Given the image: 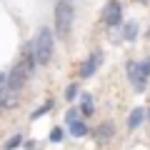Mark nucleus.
<instances>
[{
    "label": "nucleus",
    "mask_w": 150,
    "mask_h": 150,
    "mask_svg": "<svg viewBox=\"0 0 150 150\" xmlns=\"http://www.w3.org/2000/svg\"><path fill=\"white\" fill-rule=\"evenodd\" d=\"M33 48H35L38 65H48L53 60V30L50 28H40L38 30V38L33 40Z\"/></svg>",
    "instance_id": "nucleus-1"
},
{
    "label": "nucleus",
    "mask_w": 150,
    "mask_h": 150,
    "mask_svg": "<svg viewBox=\"0 0 150 150\" xmlns=\"http://www.w3.org/2000/svg\"><path fill=\"white\" fill-rule=\"evenodd\" d=\"M70 25H73V5L68 0H60L55 5V33L60 38H68Z\"/></svg>",
    "instance_id": "nucleus-2"
},
{
    "label": "nucleus",
    "mask_w": 150,
    "mask_h": 150,
    "mask_svg": "<svg viewBox=\"0 0 150 150\" xmlns=\"http://www.w3.org/2000/svg\"><path fill=\"white\" fill-rule=\"evenodd\" d=\"M125 73H128V80L133 83V88H135L138 93H143V90H145V83H148V73L143 70V65L130 60L128 68H125Z\"/></svg>",
    "instance_id": "nucleus-3"
},
{
    "label": "nucleus",
    "mask_w": 150,
    "mask_h": 150,
    "mask_svg": "<svg viewBox=\"0 0 150 150\" xmlns=\"http://www.w3.org/2000/svg\"><path fill=\"white\" fill-rule=\"evenodd\" d=\"M120 20H123V5H120L118 0H110L103 8V23L112 28V25H120Z\"/></svg>",
    "instance_id": "nucleus-4"
},
{
    "label": "nucleus",
    "mask_w": 150,
    "mask_h": 150,
    "mask_svg": "<svg viewBox=\"0 0 150 150\" xmlns=\"http://www.w3.org/2000/svg\"><path fill=\"white\" fill-rule=\"evenodd\" d=\"M28 83V73L20 68V65H13V70L8 73V90L10 93H20Z\"/></svg>",
    "instance_id": "nucleus-5"
},
{
    "label": "nucleus",
    "mask_w": 150,
    "mask_h": 150,
    "mask_svg": "<svg viewBox=\"0 0 150 150\" xmlns=\"http://www.w3.org/2000/svg\"><path fill=\"white\" fill-rule=\"evenodd\" d=\"M35 63H38V60H35V48H33V43H28V48H25V53H23V58H20V63H18V65L30 75L33 70H35Z\"/></svg>",
    "instance_id": "nucleus-6"
},
{
    "label": "nucleus",
    "mask_w": 150,
    "mask_h": 150,
    "mask_svg": "<svg viewBox=\"0 0 150 150\" xmlns=\"http://www.w3.org/2000/svg\"><path fill=\"white\" fill-rule=\"evenodd\" d=\"M100 60H103V55H100V53H93L90 58H88L85 63H83V68H80V75H83V78H90V75H93V73L98 70Z\"/></svg>",
    "instance_id": "nucleus-7"
},
{
    "label": "nucleus",
    "mask_w": 150,
    "mask_h": 150,
    "mask_svg": "<svg viewBox=\"0 0 150 150\" xmlns=\"http://www.w3.org/2000/svg\"><path fill=\"white\" fill-rule=\"evenodd\" d=\"M93 135H95V140H98L100 145H105L108 140L115 135V125H112V123H103V125H100V128H98Z\"/></svg>",
    "instance_id": "nucleus-8"
},
{
    "label": "nucleus",
    "mask_w": 150,
    "mask_h": 150,
    "mask_svg": "<svg viewBox=\"0 0 150 150\" xmlns=\"http://www.w3.org/2000/svg\"><path fill=\"white\" fill-rule=\"evenodd\" d=\"M143 120H145V110H143V108H135V110L128 115V128H130V130L140 128V125H143Z\"/></svg>",
    "instance_id": "nucleus-9"
},
{
    "label": "nucleus",
    "mask_w": 150,
    "mask_h": 150,
    "mask_svg": "<svg viewBox=\"0 0 150 150\" xmlns=\"http://www.w3.org/2000/svg\"><path fill=\"white\" fill-rule=\"evenodd\" d=\"M70 133H73L75 138H83V135H88V125L80 123V120H73V123H70Z\"/></svg>",
    "instance_id": "nucleus-10"
},
{
    "label": "nucleus",
    "mask_w": 150,
    "mask_h": 150,
    "mask_svg": "<svg viewBox=\"0 0 150 150\" xmlns=\"http://www.w3.org/2000/svg\"><path fill=\"white\" fill-rule=\"evenodd\" d=\"M123 35H125V40H135V35H138V23H125V30H123Z\"/></svg>",
    "instance_id": "nucleus-11"
},
{
    "label": "nucleus",
    "mask_w": 150,
    "mask_h": 150,
    "mask_svg": "<svg viewBox=\"0 0 150 150\" xmlns=\"http://www.w3.org/2000/svg\"><path fill=\"white\" fill-rule=\"evenodd\" d=\"M80 110H83V115H90L93 112V98L88 95V93L80 98Z\"/></svg>",
    "instance_id": "nucleus-12"
},
{
    "label": "nucleus",
    "mask_w": 150,
    "mask_h": 150,
    "mask_svg": "<svg viewBox=\"0 0 150 150\" xmlns=\"http://www.w3.org/2000/svg\"><path fill=\"white\" fill-rule=\"evenodd\" d=\"M48 110H53V103H50V100H48V103H43V105H40V108H38L35 112H33V120H38L40 115H45Z\"/></svg>",
    "instance_id": "nucleus-13"
},
{
    "label": "nucleus",
    "mask_w": 150,
    "mask_h": 150,
    "mask_svg": "<svg viewBox=\"0 0 150 150\" xmlns=\"http://www.w3.org/2000/svg\"><path fill=\"white\" fill-rule=\"evenodd\" d=\"M65 98H68L70 103H73L75 98H78V83H70V85L65 88Z\"/></svg>",
    "instance_id": "nucleus-14"
},
{
    "label": "nucleus",
    "mask_w": 150,
    "mask_h": 150,
    "mask_svg": "<svg viewBox=\"0 0 150 150\" xmlns=\"http://www.w3.org/2000/svg\"><path fill=\"white\" fill-rule=\"evenodd\" d=\"M20 143H23V138H20V135H13V138L5 143V150H13V148H18Z\"/></svg>",
    "instance_id": "nucleus-15"
},
{
    "label": "nucleus",
    "mask_w": 150,
    "mask_h": 150,
    "mask_svg": "<svg viewBox=\"0 0 150 150\" xmlns=\"http://www.w3.org/2000/svg\"><path fill=\"white\" fill-rule=\"evenodd\" d=\"M58 140H63V130L53 128V130H50V143H58Z\"/></svg>",
    "instance_id": "nucleus-16"
},
{
    "label": "nucleus",
    "mask_w": 150,
    "mask_h": 150,
    "mask_svg": "<svg viewBox=\"0 0 150 150\" xmlns=\"http://www.w3.org/2000/svg\"><path fill=\"white\" fill-rule=\"evenodd\" d=\"M73 120H78V110H75V108H70V110L68 112H65V123H73Z\"/></svg>",
    "instance_id": "nucleus-17"
},
{
    "label": "nucleus",
    "mask_w": 150,
    "mask_h": 150,
    "mask_svg": "<svg viewBox=\"0 0 150 150\" xmlns=\"http://www.w3.org/2000/svg\"><path fill=\"white\" fill-rule=\"evenodd\" d=\"M0 90H8V75L0 73Z\"/></svg>",
    "instance_id": "nucleus-18"
},
{
    "label": "nucleus",
    "mask_w": 150,
    "mask_h": 150,
    "mask_svg": "<svg viewBox=\"0 0 150 150\" xmlns=\"http://www.w3.org/2000/svg\"><path fill=\"white\" fill-rule=\"evenodd\" d=\"M23 148H25V150H33V148H35V140H28V143L23 145Z\"/></svg>",
    "instance_id": "nucleus-19"
},
{
    "label": "nucleus",
    "mask_w": 150,
    "mask_h": 150,
    "mask_svg": "<svg viewBox=\"0 0 150 150\" xmlns=\"http://www.w3.org/2000/svg\"><path fill=\"white\" fill-rule=\"evenodd\" d=\"M138 3H148V0H138Z\"/></svg>",
    "instance_id": "nucleus-20"
},
{
    "label": "nucleus",
    "mask_w": 150,
    "mask_h": 150,
    "mask_svg": "<svg viewBox=\"0 0 150 150\" xmlns=\"http://www.w3.org/2000/svg\"><path fill=\"white\" fill-rule=\"evenodd\" d=\"M148 118H150V112H148Z\"/></svg>",
    "instance_id": "nucleus-21"
},
{
    "label": "nucleus",
    "mask_w": 150,
    "mask_h": 150,
    "mask_svg": "<svg viewBox=\"0 0 150 150\" xmlns=\"http://www.w3.org/2000/svg\"><path fill=\"white\" fill-rule=\"evenodd\" d=\"M148 35H150V30H148Z\"/></svg>",
    "instance_id": "nucleus-22"
}]
</instances>
